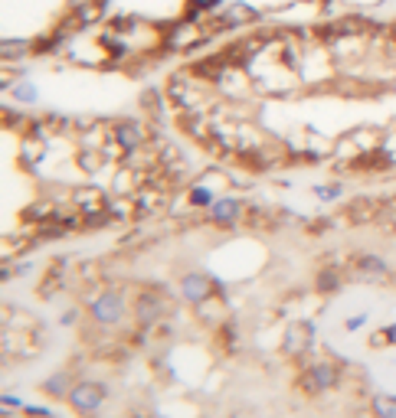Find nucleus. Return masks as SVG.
I'll use <instances>...</instances> for the list:
<instances>
[{"label": "nucleus", "mask_w": 396, "mask_h": 418, "mask_svg": "<svg viewBox=\"0 0 396 418\" xmlns=\"http://www.w3.org/2000/svg\"><path fill=\"white\" fill-rule=\"evenodd\" d=\"M43 389H46L49 395H69L72 392V379L66 376V372H59V376H53V379L43 383Z\"/></svg>", "instance_id": "obj_10"}, {"label": "nucleus", "mask_w": 396, "mask_h": 418, "mask_svg": "<svg viewBox=\"0 0 396 418\" xmlns=\"http://www.w3.org/2000/svg\"><path fill=\"white\" fill-rule=\"evenodd\" d=\"M357 268H361V275H384V271H386L384 258H377V255H363V258H357Z\"/></svg>", "instance_id": "obj_11"}, {"label": "nucleus", "mask_w": 396, "mask_h": 418, "mask_svg": "<svg viewBox=\"0 0 396 418\" xmlns=\"http://www.w3.org/2000/svg\"><path fill=\"white\" fill-rule=\"evenodd\" d=\"M135 314H138L141 324H154V320H161V314H164L161 294H141L138 304H135Z\"/></svg>", "instance_id": "obj_6"}, {"label": "nucleus", "mask_w": 396, "mask_h": 418, "mask_svg": "<svg viewBox=\"0 0 396 418\" xmlns=\"http://www.w3.org/2000/svg\"><path fill=\"white\" fill-rule=\"evenodd\" d=\"M373 412L380 418H396V399H390V395H377L373 399Z\"/></svg>", "instance_id": "obj_12"}, {"label": "nucleus", "mask_w": 396, "mask_h": 418, "mask_svg": "<svg viewBox=\"0 0 396 418\" xmlns=\"http://www.w3.org/2000/svg\"><path fill=\"white\" fill-rule=\"evenodd\" d=\"M180 288H184V298H187V301H197V304H200V301H207V298H210L213 281L207 278V275H187Z\"/></svg>", "instance_id": "obj_7"}, {"label": "nucleus", "mask_w": 396, "mask_h": 418, "mask_svg": "<svg viewBox=\"0 0 396 418\" xmlns=\"http://www.w3.org/2000/svg\"><path fill=\"white\" fill-rule=\"evenodd\" d=\"M311 343H315L311 324H291L289 327V334H285V349H289V353H304Z\"/></svg>", "instance_id": "obj_3"}, {"label": "nucleus", "mask_w": 396, "mask_h": 418, "mask_svg": "<svg viewBox=\"0 0 396 418\" xmlns=\"http://www.w3.org/2000/svg\"><path fill=\"white\" fill-rule=\"evenodd\" d=\"M69 402H72V408H76V412H95V408L105 402V385H98V383L72 385Z\"/></svg>", "instance_id": "obj_1"}, {"label": "nucleus", "mask_w": 396, "mask_h": 418, "mask_svg": "<svg viewBox=\"0 0 396 418\" xmlns=\"http://www.w3.org/2000/svg\"><path fill=\"white\" fill-rule=\"evenodd\" d=\"M318 288H321V291H334V288H338V275H334V271L318 275Z\"/></svg>", "instance_id": "obj_14"}, {"label": "nucleus", "mask_w": 396, "mask_h": 418, "mask_svg": "<svg viewBox=\"0 0 396 418\" xmlns=\"http://www.w3.org/2000/svg\"><path fill=\"white\" fill-rule=\"evenodd\" d=\"M17 98H24V102H26V98H30V102H33V98H36L33 85H20V89H17Z\"/></svg>", "instance_id": "obj_16"}, {"label": "nucleus", "mask_w": 396, "mask_h": 418, "mask_svg": "<svg viewBox=\"0 0 396 418\" xmlns=\"http://www.w3.org/2000/svg\"><path fill=\"white\" fill-rule=\"evenodd\" d=\"M115 138H118L121 147H138L141 140H144V131H141L135 121H121V125L115 128Z\"/></svg>", "instance_id": "obj_8"}, {"label": "nucleus", "mask_w": 396, "mask_h": 418, "mask_svg": "<svg viewBox=\"0 0 396 418\" xmlns=\"http://www.w3.org/2000/svg\"><path fill=\"white\" fill-rule=\"evenodd\" d=\"M380 209H384V203H380V199H370V197L354 199V203L347 206V219H350V222H370V219H380Z\"/></svg>", "instance_id": "obj_5"}, {"label": "nucleus", "mask_w": 396, "mask_h": 418, "mask_svg": "<svg viewBox=\"0 0 396 418\" xmlns=\"http://www.w3.org/2000/svg\"><path fill=\"white\" fill-rule=\"evenodd\" d=\"M193 203H197V206L210 203V193H207V190H193Z\"/></svg>", "instance_id": "obj_17"}, {"label": "nucleus", "mask_w": 396, "mask_h": 418, "mask_svg": "<svg viewBox=\"0 0 396 418\" xmlns=\"http://www.w3.org/2000/svg\"><path fill=\"white\" fill-rule=\"evenodd\" d=\"M121 311H125V304H121V294L118 291H108V294H102L92 304V314L98 324H115L118 317H121Z\"/></svg>", "instance_id": "obj_2"}, {"label": "nucleus", "mask_w": 396, "mask_h": 418, "mask_svg": "<svg viewBox=\"0 0 396 418\" xmlns=\"http://www.w3.org/2000/svg\"><path fill=\"white\" fill-rule=\"evenodd\" d=\"M390 340L396 343V327H386V330H380V334H373L370 343H373V347H386Z\"/></svg>", "instance_id": "obj_13"}, {"label": "nucleus", "mask_w": 396, "mask_h": 418, "mask_svg": "<svg viewBox=\"0 0 396 418\" xmlns=\"http://www.w3.org/2000/svg\"><path fill=\"white\" fill-rule=\"evenodd\" d=\"M239 212H243V206H239L236 199H220V203H213V219L223 222V226L236 222L239 219Z\"/></svg>", "instance_id": "obj_9"}, {"label": "nucleus", "mask_w": 396, "mask_h": 418, "mask_svg": "<svg viewBox=\"0 0 396 418\" xmlns=\"http://www.w3.org/2000/svg\"><path fill=\"white\" fill-rule=\"evenodd\" d=\"M197 3H210V0H197Z\"/></svg>", "instance_id": "obj_18"}, {"label": "nucleus", "mask_w": 396, "mask_h": 418, "mask_svg": "<svg viewBox=\"0 0 396 418\" xmlns=\"http://www.w3.org/2000/svg\"><path fill=\"white\" fill-rule=\"evenodd\" d=\"M24 49H30L26 43H3V56H17V53H24Z\"/></svg>", "instance_id": "obj_15"}, {"label": "nucleus", "mask_w": 396, "mask_h": 418, "mask_svg": "<svg viewBox=\"0 0 396 418\" xmlns=\"http://www.w3.org/2000/svg\"><path fill=\"white\" fill-rule=\"evenodd\" d=\"M334 383H338V370H334V366H327V363H318V366H311V370H308L304 389L321 392V389H331Z\"/></svg>", "instance_id": "obj_4"}]
</instances>
